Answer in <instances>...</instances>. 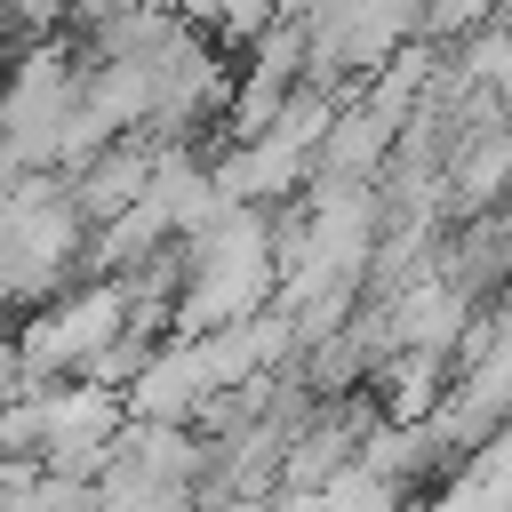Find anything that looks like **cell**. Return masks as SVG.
Listing matches in <instances>:
<instances>
[{"label":"cell","mask_w":512,"mask_h":512,"mask_svg":"<svg viewBox=\"0 0 512 512\" xmlns=\"http://www.w3.org/2000/svg\"><path fill=\"white\" fill-rule=\"evenodd\" d=\"M200 480V440L184 424H120V440L96 464V512H192Z\"/></svg>","instance_id":"cell-1"},{"label":"cell","mask_w":512,"mask_h":512,"mask_svg":"<svg viewBox=\"0 0 512 512\" xmlns=\"http://www.w3.org/2000/svg\"><path fill=\"white\" fill-rule=\"evenodd\" d=\"M16 8H24V16H56L64 0H16Z\"/></svg>","instance_id":"cell-3"},{"label":"cell","mask_w":512,"mask_h":512,"mask_svg":"<svg viewBox=\"0 0 512 512\" xmlns=\"http://www.w3.org/2000/svg\"><path fill=\"white\" fill-rule=\"evenodd\" d=\"M128 304H136V288H120V280H96V288L48 304V312L16 336L24 384H48V376H64V368H104V360L120 352V336H128Z\"/></svg>","instance_id":"cell-2"}]
</instances>
